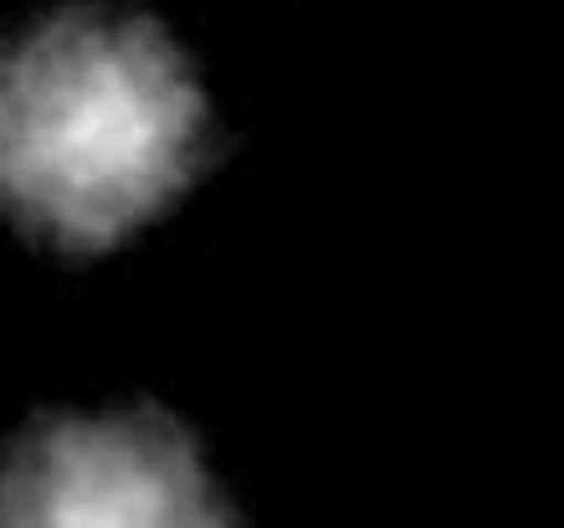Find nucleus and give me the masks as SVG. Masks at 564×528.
Here are the masks:
<instances>
[{"instance_id": "f257e3e1", "label": "nucleus", "mask_w": 564, "mask_h": 528, "mask_svg": "<svg viewBox=\"0 0 564 528\" xmlns=\"http://www.w3.org/2000/svg\"><path fill=\"white\" fill-rule=\"evenodd\" d=\"M210 149V104L154 21L73 6L0 42V216L73 257L175 206Z\"/></svg>"}, {"instance_id": "f03ea898", "label": "nucleus", "mask_w": 564, "mask_h": 528, "mask_svg": "<svg viewBox=\"0 0 564 528\" xmlns=\"http://www.w3.org/2000/svg\"><path fill=\"white\" fill-rule=\"evenodd\" d=\"M0 528H231L191 437L154 411L57 421L0 462Z\"/></svg>"}]
</instances>
